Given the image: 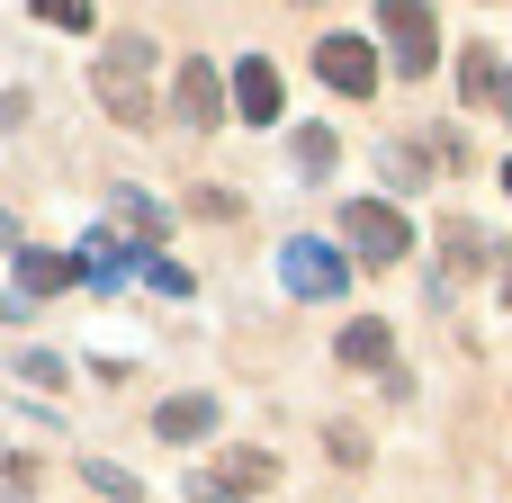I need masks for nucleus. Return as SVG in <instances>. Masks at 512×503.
I'll use <instances>...</instances> for the list:
<instances>
[{
	"label": "nucleus",
	"mask_w": 512,
	"mask_h": 503,
	"mask_svg": "<svg viewBox=\"0 0 512 503\" xmlns=\"http://www.w3.org/2000/svg\"><path fill=\"white\" fill-rule=\"evenodd\" d=\"M9 243H18V225H9V207H0V252H9Z\"/></svg>",
	"instance_id": "dca6fc26"
},
{
	"label": "nucleus",
	"mask_w": 512,
	"mask_h": 503,
	"mask_svg": "<svg viewBox=\"0 0 512 503\" xmlns=\"http://www.w3.org/2000/svg\"><path fill=\"white\" fill-rule=\"evenodd\" d=\"M342 360H351V369H387V360H396V333H387L378 315H360V324H342Z\"/></svg>",
	"instance_id": "9b49d317"
},
{
	"label": "nucleus",
	"mask_w": 512,
	"mask_h": 503,
	"mask_svg": "<svg viewBox=\"0 0 512 503\" xmlns=\"http://www.w3.org/2000/svg\"><path fill=\"white\" fill-rule=\"evenodd\" d=\"M315 72H324V81H333L342 99H369L387 63H378V45H369V36H351V27H333V36L315 45Z\"/></svg>",
	"instance_id": "20e7f679"
},
{
	"label": "nucleus",
	"mask_w": 512,
	"mask_h": 503,
	"mask_svg": "<svg viewBox=\"0 0 512 503\" xmlns=\"http://www.w3.org/2000/svg\"><path fill=\"white\" fill-rule=\"evenodd\" d=\"M333 171V135L324 126H297V180H324Z\"/></svg>",
	"instance_id": "ddd939ff"
},
{
	"label": "nucleus",
	"mask_w": 512,
	"mask_h": 503,
	"mask_svg": "<svg viewBox=\"0 0 512 503\" xmlns=\"http://www.w3.org/2000/svg\"><path fill=\"white\" fill-rule=\"evenodd\" d=\"M495 108H504V117H512V81H504V99H495Z\"/></svg>",
	"instance_id": "f3484780"
},
{
	"label": "nucleus",
	"mask_w": 512,
	"mask_h": 503,
	"mask_svg": "<svg viewBox=\"0 0 512 503\" xmlns=\"http://www.w3.org/2000/svg\"><path fill=\"white\" fill-rule=\"evenodd\" d=\"M378 27H387L396 72H414V81H423V72L441 63V36H432L441 18H432V0H378Z\"/></svg>",
	"instance_id": "7ed1b4c3"
},
{
	"label": "nucleus",
	"mask_w": 512,
	"mask_h": 503,
	"mask_svg": "<svg viewBox=\"0 0 512 503\" xmlns=\"http://www.w3.org/2000/svg\"><path fill=\"white\" fill-rule=\"evenodd\" d=\"M72 279H81L72 252H36V243L18 252V288H27V297H54V288H72Z\"/></svg>",
	"instance_id": "9d476101"
},
{
	"label": "nucleus",
	"mask_w": 512,
	"mask_h": 503,
	"mask_svg": "<svg viewBox=\"0 0 512 503\" xmlns=\"http://www.w3.org/2000/svg\"><path fill=\"white\" fill-rule=\"evenodd\" d=\"M279 279H288V297H315V306H333L342 288H351V270H342V252H324V243H288L279 252Z\"/></svg>",
	"instance_id": "39448f33"
},
{
	"label": "nucleus",
	"mask_w": 512,
	"mask_h": 503,
	"mask_svg": "<svg viewBox=\"0 0 512 503\" xmlns=\"http://www.w3.org/2000/svg\"><path fill=\"white\" fill-rule=\"evenodd\" d=\"M45 27H90V0H27Z\"/></svg>",
	"instance_id": "2eb2a0df"
},
{
	"label": "nucleus",
	"mask_w": 512,
	"mask_h": 503,
	"mask_svg": "<svg viewBox=\"0 0 512 503\" xmlns=\"http://www.w3.org/2000/svg\"><path fill=\"white\" fill-rule=\"evenodd\" d=\"M459 99H468V108L504 99V72H495V45H468V54H459Z\"/></svg>",
	"instance_id": "f8f14e48"
},
{
	"label": "nucleus",
	"mask_w": 512,
	"mask_h": 503,
	"mask_svg": "<svg viewBox=\"0 0 512 503\" xmlns=\"http://www.w3.org/2000/svg\"><path fill=\"white\" fill-rule=\"evenodd\" d=\"M234 117H243V126H279V72H270L261 54L234 63Z\"/></svg>",
	"instance_id": "0eeeda50"
},
{
	"label": "nucleus",
	"mask_w": 512,
	"mask_h": 503,
	"mask_svg": "<svg viewBox=\"0 0 512 503\" xmlns=\"http://www.w3.org/2000/svg\"><path fill=\"white\" fill-rule=\"evenodd\" d=\"M180 117L189 126H216L225 117V72L216 63H180Z\"/></svg>",
	"instance_id": "6e6552de"
},
{
	"label": "nucleus",
	"mask_w": 512,
	"mask_h": 503,
	"mask_svg": "<svg viewBox=\"0 0 512 503\" xmlns=\"http://www.w3.org/2000/svg\"><path fill=\"white\" fill-rule=\"evenodd\" d=\"M504 189H512V162H504Z\"/></svg>",
	"instance_id": "a211bd4d"
},
{
	"label": "nucleus",
	"mask_w": 512,
	"mask_h": 503,
	"mask_svg": "<svg viewBox=\"0 0 512 503\" xmlns=\"http://www.w3.org/2000/svg\"><path fill=\"white\" fill-rule=\"evenodd\" d=\"M342 243H351L369 270H396V261L414 252V225H405L387 198H351V207H342Z\"/></svg>",
	"instance_id": "f257e3e1"
},
{
	"label": "nucleus",
	"mask_w": 512,
	"mask_h": 503,
	"mask_svg": "<svg viewBox=\"0 0 512 503\" xmlns=\"http://www.w3.org/2000/svg\"><path fill=\"white\" fill-rule=\"evenodd\" d=\"M270 486H279V459L270 450H234L225 468L198 477V503H243V495H270Z\"/></svg>",
	"instance_id": "423d86ee"
},
{
	"label": "nucleus",
	"mask_w": 512,
	"mask_h": 503,
	"mask_svg": "<svg viewBox=\"0 0 512 503\" xmlns=\"http://www.w3.org/2000/svg\"><path fill=\"white\" fill-rule=\"evenodd\" d=\"M144 72H153V36H117L99 54V99L117 126H144Z\"/></svg>",
	"instance_id": "f03ea898"
},
{
	"label": "nucleus",
	"mask_w": 512,
	"mask_h": 503,
	"mask_svg": "<svg viewBox=\"0 0 512 503\" xmlns=\"http://www.w3.org/2000/svg\"><path fill=\"white\" fill-rule=\"evenodd\" d=\"M216 414H225L216 396H171V405H153V432H162V441H207Z\"/></svg>",
	"instance_id": "1a4fd4ad"
},
{
	"label": "nucleus",
	"mask_w": 512,
	"mask_h": 503,
	"mask_svg": "<svg viewBox=\"0 0 512 503\" xmlns=\"http://www.w3.org/2000/svg\"><path fill=\"white\" fill-rule=\"evenodd\" d=\"M81 477H90V486H99L108 503H144V486H135L126 468H108V459H81Z\"/></svg>",
	"instance_id": "4468645a"
}]
</instances>
